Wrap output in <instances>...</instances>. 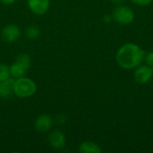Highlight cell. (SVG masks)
I'll use <instances>...</instances> for the list:
<instances>
[{
  "label": "cell",
  "instance_id": "cell-1",
  "mask_svg": "<svg viewBox=\"0 0 153 153\" xmlns=\"http://www.w3.org/2000/svg\"><path fill=\"white\" fill-rule=\"evenodd\" d=\"M145 51L135 43H126L117 52L116 60L117 65L125 70H133L144 61Z\"/></svg>",
  "mask_w": 153,
  "mask_h": 153
},
{
  "label": "cell",
  "instance_id": "cell-2",
  "mask_svg": "<svg viewBox=\"0 0 153 153\" xmlns=\"http://www.w3.org/2000/svg\"><path fill=\"white\" fill-rule=\"evenodd\" d=\"M37 91L36 82L28 77H20L13 82V93L22 99H27L33 96Z\"/></svg>",
  "mask_w": 153,
  "mask_h": 153
},
{
  "label": "cell",
  "instance_id": "cell-3",
  "mask_svg": "<svg viewBox=\"0 0 153 153\" xmlns=\"http://www.w3.org/2000/svg\"><path fill=\"white\" fill-rule=\"evenodd\" d=\"M31 64V58L28 54H20L17 57L15 62L9 66L10 74L12 78L17 79L25 75L27 71L29 70Z\"/></svg>",
  "mask_w": 153,
  "mask_h": 153
},
{
  "label": "cell",
  "instance_id": "cell-4",
  "mask_svg": "<svg viewBox=\"0 0 153 153\" xmlns=\"http://www.w3.org/2000/svg\"><path fill=\"white\" fill-rule=\"evenodd\" d=\"M113 20L121 25H127L134 22V12L132 8L127 5H118L117 6L112 13Z\"/></svg>",
  "mask_w": 153,
  "mask_h": 153
},
{
  "label": "cell",
  "instance_id": "cell-5",
  "mask_svg": "<svg viewBox=\"0 0 153 153\" xmlns=\"http://www.w3.org/2000/svg\"><path fill=\"white\" fill-rule=\"evenodd\" d=\"M134 80L139 84H145L149 82L153 77V67L147 65H139L134 71Z\"/></svg>",
  "mask_w": 153,
  "mask_h": 153
},
{
  "label": "cell",
  "instance_id": "cell-6",
  "mask_svg": "<svg viewBox=\"0 0 153 153\" xmlns=\"http://www.w3.org/2000/svg\"><path fill=\"white\" fill-rule=\"evenodd\" d=\"M21 36V30L15 24L6 25L2 30V38L5 42L13 43L16 41Z\"/></svg>",
  "mask_w": 153,
  "mask_h": 153
},
{
  "label": "cell",
  "instance_id": "cell-7",
  "mask_svg": "<svg viewBox=\"0 0 153 153\" xmlns=\"http://www.w3.org/2000/svg\"><path fill=\"white\" fill-rule=\"evenodd\" d=\"M27 3L30 10L37 15L46 13L50 5V0H27Z\"/></svg>",
  "mask_w": 153,
  "mask_h": 153
},
{
  "label": "cell",
  "instance_id": "cell-8",
  "mask_svg": "<svg viewBox=\"0 0 153 153\" xmlns=\"http://www.w3.org/2000/svg\"><path fill=\"white\" fill-rule=\"evenodd\" d=\"M48 143L50 146L56 150L63 149L66 143V137L64 133L59 130H55L51 132L48 135Z\"/></svg>",
  "mask_w": 153,
  "mask_h": 153
},
{
  "label": "cell",
  "instance_id": "cell-9",
  "mask_svg": "<svg viewBox=\"0 0 153 153\" xmlns=\"http://www.w3.org/2000/svg\"><path fill=\"white\" fill-rule=\"evenodd\" d=\"M35 129L39 133H46L50 130L53 126V119L48 114H42L35 120Z\"/></svg>",
  "mask_w": 153,
  "mask_h": 153
},
{
  "label": "cell",
  "instance_id": "cell-10",
  "mask_svg": "<svg viewBox=\"0 0 153 153\" xmlns=\"http://www.w3.org/2000/svg\"><path fill=\"white\" fill-rule=\"evenodd\" d=\"M13 78H8L0 82V98L9 99L13 93Z\"/></svg>",
  "mask_w": 153,
  "mask_h": 153
},
{
  "label": "cell",
  "instance_id": "cell-11",
  "mask_svg": "<svg viewBox=\"0 0 153 153\" xmlns=\"http://www.w3.org/2000/svg\"><path fill=\"white\" fill-rule=\"evenodd\" d=\"M79 152L81 153H100L102 150L99 144L93 142H84L79 146Z\"/></svg>",
  "mask_w": 153,
  "mask_h": 153
},
{
  "label": "cell",
  "instance_id": "cell-12",
  "mask_svg": "<svg viewBox=\"0 0 153 153\" xmlns=\"http://www.w3.org/2000/svg\"><path fill=\"white\" fill-rule=\"evenodd\" d=\"M25 35L29 39H36L40 35V30L37 26H30L25 30Z\"/></svg>",
  "mask_w": 153,
  "mask_h": 153
},
{
  "label": "cell",
  "instance_id": "cell-13",
  "mask_svg": "<svg viewBox=\"0 0 153 153\" xmlns=\"http://www.w3.org/2000/svg\"><path fill=\"white\" fill-rule=\"evenodd\" d=\"M11 77L9 66L4 64H0V82L4 81Z\"/></svg>",
  "mask_w": 153,
  "mask_h": 153
},
{
  "label": "cell",
  "instance_id": "cell-14",
  "mask_svg": "<svg viewBox=\"0 0 153 153\" xmlns=\"http://www.w3.org/2000/svg\"><path fill=\"white\" fill-rule=\"evenodd\" d=\"M144 62L146 63L147 65L153 67V51H150L148 53H145Z\"/></svg>",
  "mask_w": 153,
  "mask_h": 153
},
{
  "label": "cell",
  "instance_id": "cell-15",
  "mask_svg": "<svg viewBox=\"0 0 153 153\" xmlns=\"http://www.w3.org/2000/svg\"><path fill=\"white\" fill-rule=\"evenodd\" d=\"M133 3H134L135 4L141 5V6H145V5H149L150 4L152 3L153 0H131Z\"/></svg>",
  "mask_w": 153,
  "mask_h": 153
},
{
  "label": "cell",
  "instance_id": "cell-16",
  "mask_svg": "<svg viewBox=\"0 0 153 153\" xmlns=\"http://www.w3.org/2000/svg\"><path fill=\"white\" fill-rule=\"evenodd\" d=\"M65 120H66V117L65 115H59L56 117V122L58 124H64L65 122Z\"/></svg>",
  "mask_w": 153,
  "mask_h": 153
},
{
  "label": "cell",
  "instance_id": "cell-17",
  "mask_svg": "<svg viewBox=\"0 0 153 153\" xmlns=\"http://www.w3.org/2000/svg\"><path fill=\"white\" fill-rule=\"evenodd\" d=\"M17 0H0V2L4 4H6V5H11L13 4H14Z\"/></svg>",
  "mask_w": 153,
  "mask_h": 153
},
{
  "label": "cell",
  "instance_id": "cell-18",
  "mask_svg": "<svg viewBox=\"0 0 153 153\" xmlns=\"http://www.w3.org/2000/svg\"><path fill=\"white\" fill-rule=\"evenodd\" d=\"M103 19H104V22H111L113 20V17H112V15H105Z\"/></svg>",
  "mask_w": 153,
  "mask_h": 153
},
{
  "label": "cell",
  "instance_id": "cell-19",
  "mask_svg": "<svg viewBox=\"0 0 153 153\" xmlns=\"http://www.w3.org/2000/svg\"><path fill=\"white\" fill-rule=\"evenodd\" d=\"M110 1H112V2L115 3V4H121V3H123L125 0H110Z\"/></svg>",
  "mask_w": 153,
  "mask_h": 153
}]
</instances>
